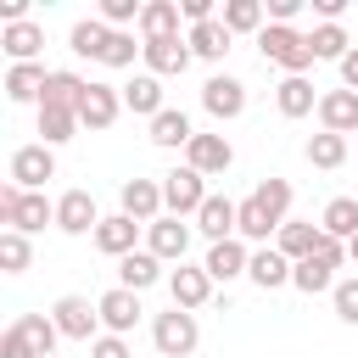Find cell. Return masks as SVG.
Masks as SVG:
<instances>
[{"mask_svg":"<svg viewBox=\"0 0 358 358\" xmlns=\"http://www.w3.org/2000/svg\"><path fill=\"white\" fill-rule=\"evenodd\" d=\"M0 224L17 235H39L45 224H56V201H45V190H22V185H0Z\"/></svg>","mask_w":358,"mask_h":358,"instance_id":"cell-1","label":"cell"},{"mask_svg":"<svg viewBox=\"0 0 358 358\" xmlns=\"http://www.w3.org/2000/svg\"><path fill=\"white\" fill-rule=\"evenodd\" d=\"M257 50H263V62L285 67V78H302V73L313 67V45H308V34H296V28H285V22H268V28L257 34Z\"/></svg>","mask_w":358,"mask_h":358,"instance_id":"cell-2","label":"cell"},{"mask_svg":"<svg viewBox=\"0 0 358 358\" xmlns=\"http://www.w3.org/2000/svg\"><path fill=\"white\" fill-rule=\"evenodd\" d=\"M196 313H185V308H168V313H157L151 319V341H157V352L162 358H190L196 352Z\"/></svg>","mask_w":358,"mask_h":358,"instance_id":"cell-3","label":"cell"},{"mask_svg":"<svg viewBox=\"0 0 358 358\" xmlns=\"http://www.w3.org/2000/svg\"><path fill=\"white\" fill-rule=\"evenodd\" d=\"M201 201H207V185H201L196 168H173V173H162V207H168L173 218H196Z\"/></svg>","mask_w":358,"mask_h":358,"instance_id":"cell-4","label":"cell"},{"mask_svg":"<svg viewBox=\"0 0 358 358\" xmlns=\"http://www.w3.org/2000/svg\"><path fill=\"white\" fill-rule=\"evenodd\" d=\"M201 106H207V117L229 123V117H241V112H246V84H241V78H229V73H213V78L201 84Z\"/></svg>","mask_w":358,"mask_h":358,"instance_id":"cell-5","label":"cell"},{"mask_svg":"<svg viewBox=\"0 0 358 358\" xmlns=\"http://www.w3.org/2000/svg\"><path fill=\"white\" fill-rule=\"evenodd\" d=\"M45 179H56V151L39 140V145H17L11 151V185L22 190H39Z\"/></svg>","mask_w":358,"mask_h":358,"instance_id":"cell-6","label":"cell"},{"mask_svg":"<svg viewBox=\"0 0 358 358\" xmlns=\"http://www.w3.org/2000/svg\"><path fill=\"white\" fill-rule=\"evenodd\" d=\"M145 252H157L162 263H185V252H190V224L173 218V213H162L157 224H145Z\"/></svg>","mask_w":358,"mask_h":358,"instance_id":"cell-7","label":"cell"},{"mask_svg":"<svg viewBox=\"0 0 358 358\" xmlns=\"http://www.w3.org/2000/svg\"><path fill=\"white\" fill-rule=\"evenodd\" d=\"M196 229L218 246V241H235L241 235V201H229V196H207L201 201V213H196Z\"/></svg>","mask_w":358,"mask_h":358,"instance_id":"cell-8","label":"cell"},{"mask_svg":"<svg viewBox=\"0 0 358 358\" xmlns=\"http://www.w3.org/2000/svg\"><path fill=\"white\" fill-rule=\"evenodd\" d=\"M50 319H56V330H62L67 341H95L101 308H90V296H62V302L50 308Z\"/></svg>","mask_w":358,"mask_h":358,"instance_id":"cell-9","label":"cell"},{"mask_svg":"<svg viewBox=\"0 0 358 358\" xmlns=\"http://www.w3.org/2000/svg\"><path fill=\"white\" fill-rule=\"evenodd\" d=\"M140 56H145V67H151L157 78H173V73L190 67V39H179V34H168V39H140Z\"/></svg>","mask_w":358,"mask_h":358,"instance_id":"cell-10","label":"cell"},{"mask_svg":"<svg viewBox=\"0 0 358 358\" xmlns=\"http://www.w3.org/2000/svg\"><path fill=\"white\" fill-rule=\"evenodd\" d=\"M117 112H123V90L117 84H90L84 101H78V123L84 129H112Z\"/></svg>","mask_w":358,"mask_h":358,"instance_id":"cell-11","label":"cell"},{"mask_svg":"<svg viewBox=\"0 0 358 358\" xmlns=\"http://www.w3.org/2000/svg\"><path fill=\"white\" fill-rule=\"evenodd\" d=\"M229 162H235V145H229L224 134H196V140L185 145V168H196L201 179H207V173H229Z\"/></svg>","mask_w":358,"mask_h":358,"instance_id":"cell-12","label":"cell"},{"mask_svg":"<svg viewBox=\"0 0 358 358\" xmlns=\"http://www.w3.org/2000/svg\"><path fill=\"white\" fill-rule=\"evenodd\" d=\"M117 201H123V213L134 224H157L162 218V179H123Z\"/></svg>","mask_w":358,"mask_h":358,"instance_id":"cell-13","label":"cell"},{"mask_svg":"<svg viewBox=\"0 0 358 358\" xmlns=\"http://www.w3.org/2000/svg\"><path fill=\"white\" fill-rule=\"evenodd\" d=\"M56 229H62V235H95V229H101L95 196H90V190H67V196L56 201Z\"/></svg>","mask_w":358,"mask_h":358,"instance_id":"cell-14","label":"cell"},{"mask_svg":"<svg viewBox=\"0 0 358 358\" xmlns=\"http://www.w3.org/2000/svg\"><path fill=\"white\" fill-rule=\"evenodd\" d=\"M95 308H101L106 336H129V330H134V319L145 313V308H140V291H123V285H112V291H106Z\"/></svg>","mask_w":358,"mask_h":358,"instance_id":"cell-15","label":"cell"},{"mask_svg":"<svg viewBox=\"0 0 358 358\" xmlns=\"http://www.w3.org/2000/svg\"><path fill=\"white\" fill-rule=\"evenodd\" d=\"M168 296H173V308H201L207 296H213V274L207 268H190V263H179L173 274H168Z\"/></svg>","mask_w":358,"mask_h":358,"instance_id":"cell-16","label":"cell"},{"mask_svg":"<svg viewBox=\"0 0 358 358\" xmlns=\"http://www.w3.org/2000/svg\"><path fill=\"white\" fill-rule=\"evenodd\" d=\"M319 123L330 134H358V90H324L319 95Z\"/></svg>","mask_w":358,"mask_h":358,"instance_id":"cell-17","label":"cell"},{"mask_svg":"<svg viewBox=\"0 0 358 358\" xmlns=\"http://www.w3.org/2000/svg\"><path fill=\"white\" fill-rule=\"evenodd\" d=\"M84 90H90V78H78V73L56 67V73L45 78V95H39V106H50V112H78Z\"/></svg>","mask_w":358,"mask_h":358,"instance_id":"cell-18","label":"cell"},{"mask_svg":"<svg viewBox=\"0 0 358 358\" xmlns=\"http://www.w3.org/2000/svg\"><path fill=\"white\" fill-rule=\"evenodd\" d=\"M291 268H296V263H291L280 246H263V252H252V268H246V274H252L257 291H280V285H291Z\"/></svg>","mask_w":358,"mask_h":358,"instance_id":"cell-19","label":"cell"},{"mask_svg":"<svg viewBox=\"0 0 358 358\" xmlns=\"http://www.w3.org/2000/svg\"><path fill=\"white\" fill-rule=\"evenodd\" d=\"M319 241H324V229H319V224H302V218H285V224H280V235H274V246H280L291 263L313 257V252H319Z\"/></svg>","mask_w":358,"mask_h":358,"instance_id":"cell-20","label":"cell"},{"mask_svg":"<svg viewBox=\"0 0 358 358\" xmlns=\"http://www.w3.org/2000/svg\"><path fill=\"white\" fill-rule=\"evenodd\" d=\"M123 106H129V112H140V117L168 112V106H162V78H157V73H134V78L123 84Z\"/></svg>","mask_w":358,"mask_h":358,"instance_id":"cell-21","label":"cell"},{"mask_svg":"<svg viewBox=\"0 0 358 358\" xmlns=\"http://www.w3.org/2000/svg\"><path fill=\"white\" fill-rule=\"evenodd\" d=\"M134 235H140V224H134L129 213H112V218H101L95 246H101L106 257H129V252H134Z\"/></svg>","mask_w":358,"mask_h":358,"instance_id":"cell-22","label":"cell"},{"mask_svg":"<svg viewBox=\"0 0 358 358\" xmlns=\"http://www.w3.org/2000/svg\"><path fill=\"white\" fill-rule=\"evenodd\" d=\"M201 268H207L213 280H235V274H246V268H252V252H246L241 241H218V246H207Z\"/></svg>","mask_w":358,"mask_h":358,"instance_id":"cell-23","label":"cell"},{"mask_svg":"<svg viewBox=\"0 0 358 358\" xmlns=\"http://www.w3.org/2000/svg\"><path fill=\"white\" fill-rule=\"evenodd\" d=\"M162 280V257L157 252H129V257H117V285L123 291H145V285H157Z\"/></svg>","mask_w":358,"mask_h":358,"instance_id":"cell-24","label":"cell"},{"mask_svg":"<svg viewBox=\"0 0 358 358\" xmlns=\"http://www.w3.org/2000/svg\"><path fill=\"white\" fill-rule=\"evenodd\" d=\"M179 17L185 11L173 0H145V11H140L134 28H140V39H168V34H179Z\"/></svg>","mask_w":358,"mask_h":358,"instance_id":"cell-25","label":"cell"},{"mask_svg":"<svg viewBox=\"0 0 358 358\" xmlns=\"http://www.w3.org/2000/svg\"><path fill=\"white\" fill-rule=\"evenodd\" d=\"M274 106H280V117H308V112H319V95H313L308 78H280Z\"/></svg>","mask_w":358,"mask_h":358,"instance_id":"cell-26","label":"cell"},{"mask_svg":"<svg viewBox=\"0 0 358 358\" xmlns=\"http://www.w3.org/2000/svg\"><path fill=\"white\" fill-rule=\"evenodd\" d=\"M190 140H196V129H190V117H185L179 106H168V112L151 117V145L173 151V145H190Z\"/></svg>","mask_w":358,"mask_h":358,"instance_id":"cell-27","label":"cell"},{"mask_svg":"<svg viewBox=\"0 0 358 358\" xmlns=\"http://www.w3.org/2000/svg\"><path fill=\"white\" fill-rule=\"evenodd\" d=\"M319 229L336 235V241H352V235H358V196H336V201H324Z\"/></svg>","mask_w":358,"mask_h":358,"instance_id":"cell-28","label":"cell"},{"mask_svg":"<svg viewBox=\"0 0 358 358\" xmlns=\"http://www.w3.org/2000/svg\"><path fill=\"white\" fill-rule=\"evenodd\" d=\"M0 45H6L11 62H34L39 45H45V28L39 22H11V28H0Z\"/></svg>","mask_w":358,"mask_h":358,"instance_id":"cell-29","label":"cell"},{"mask_svg":"<svg viewBox=\"0 0 358 358\" xmlns=\"http://www.w3.org/2000/svg\"><path fill=\"white\" fill-rule=\"evenodd\" d=\"M185 39H190V56H201V62H218V56L229 50V28H224V17H213V22H196Z\"/></svg>","mask_w":358,"mask_h":358,"instance_id":"cell-30","label":"cell"},{"mask_svg":"<svg viewBox=\"0 0 358 358\" xmlns=\"http://www.w3.org/2000/svg\"><path fill=\"white\" fill-rule=\"evenodd\" d=\"M45 78H50V73H45L39 62H11L6 95H11V101H39V95H45Z\"/></svg>","mask_w":358,"mask_h":358,"instance_id":"cell-31","label":"cell"},{"mask_svg":"<svg viewBox=\"0 0 358 358\" xmlns=\"http://www.w3.org/2000/svg\"><path fill=\"white\" fill-rule=\"evenodd\" d=\"M67 39H73V50H78V56L101 62V56H106V45H112V28H106L101 17H84V22H73V34H67Z\"/></svg>","mask_w":358,"mask_h":358,"instance_id":"cell-32","label":"cell"},{"mask_svg":"<svg viewBox=\"0 0 358 358\" xmlns=\"http://www.w3.org/2000/svg\"><path fill=\"white\" fill-rule=\"evenodd\" d=\"M291 285L296 291H308V296H319V291H336V268L313 252V257H302L296 268H291Z\"/></svg>","mask_w":358,"mask_h":358,"instance_id":"cell-33","label":"cell"},{"mask_svg":"<svg viewBox=\"0 0 358 358\" xmlns=\"http://www.w3.org/2000/svg\"><path fill=\"white\" fill-rule=\"evenodd\" d=\"M308 45H313V62H341V56L352 50V39H347L341 22H319V28L308 34Z\"/></svg>","mask_w":358,"mask_h":358,"instance_id":"cell-34","label":"cell"},{"mask_svg":"<svg viewBox=\"0 0 358 358\" xmlns=\"http://www.w3.org/2000/svg\"><path fill=\"white\" fill-rule=\"evenodd\" d=\"M268 235H280V218H274L257 196H246V201H241V241H268Z\"/></svg>","mask_w":358,"mask_h":358,"instance_id":"cell-35","label":"cell"},{"mask_svg":"<svg viewBox=\"0 0 358 358\" xmlns=\"http://www.w3.org/2000/svg\"><path fill=\"white\" fill-rule=\"evenodd\" d=\"M17 330L28 336V347H34L39 358H56V336H62V330H56V319H50V313H22V319H17Z\"/></svg>","mask_w":358,"mask_h":358,"instance_id":"cell-36","label":"cell"},{"mask_svg":"<svg viewBox=\"0 0 358 358\" xmlns=\"http://www.w3.org/2000/svg\"><path fill=\"white\" fill-rule=\"evenodd\" d=\"M308 162H313V168H341V162H347V134L319 129V134L308 140Z\"/></svg>","mask_w":358,"mask_h":358,"instance_id":"cell-37","label":"cell"},{"mask_svg":"<svg viewBox=\"0 0 358 358\" xmlns=\"http://www.w3.org/2000/svg\"><path fill=\"white\" fill-rule=\"evenodd\" d=\"M84 123H78V112H50V106H39V134H45V145L56 151L62 140H73Z\"/></svg>","mask_w":358,"mask_h":358,"instance_id":"cell-38","label":"cell"},{"mask_svg":"<svg viewBox=\"0 0 358 358\" xmlns=\"http://www.w3.org/2000/svg\"><path fill=\"white\" fill-rule=\"evenodd\" d=\"M224 28L229 34H263V6L257 0H229L224 6Z\"/></svg>","mask_w":358,"mask_h":358,"instance_id":"cell-39","label":"cell"},{"mask_svg":"<svg viewBox=\"0 0 358 358\" xmlns=\"http://www.w3.org/2000/svg\"><path fill=\"white\" fill-rule=\"evenodd\" d=\"M28 263H34V252H28V235L6 229V235H0V268H6V274H22Z\"/></svg>","mask_w":358,"mask_h":358,"instance_id":"cell-40","label":"cell"},{"mask_svg":"<svg viewBox=\"0 0 358 358\" xmlns=\"http://www.w3.org/2000/svg\"><path fill=\"white\" fill-rule=\"evenodd\" d=\"M252 196H257V201H263V207H268V213L285 224V213H291V179H263Z\"/></svg>","mask_w":358,"mask_h":358,"instance_id":"cell-41","label":"cell"},{"mask_svg":"<svg viewBox=\"0 0 358 358\" xmlns=\"http://www.w3.org/2000/svg\"><path fill=\"white\" fill-rule=\"evenodd\" d=\"M140 0H101V22L106 28H129V22H140Z\"/></svg>","mask_w":358,"mask_h":358,"instance_id":"cell-42","label":"cell"},{"mask_svg":"<svg viewBox=\"0 0 358 358\" xmlns=\"http://www.w3.org/2000/svg\"><path fill=\"white\" fill-rule=\"evenodd\" d=\"M134 50H140L134 34H129V28H112V45H106L101 62H106V67H134Z\"/></svg>","mask_w":358,"mask_h":358,"instance_id":"cell-43","label":"cell"},{"mask_svg":"<svg viewBox=\"0 0 358 358\" xmlns=\"http://www.w3.org/2000/svg\"><path fill=\"white\" fill-rule=\"evenodd\" d=\"M330 302H336V319L341 324H358V280H336Z\"/></svg>","mask_w":358,"mask_h":358,"instance_id":"cell-44","label":"cell"},{"mask_svg":"<svg viewBox=\"0 0 358 358\" xmlns=\"http://www.w3.org/2000/svg\"><path fill=\"white\" fill-rule=\"evenodd\" d=\"M0 358H39V352H34V347H28V336L11 324V330L0 336Z\"/></svg>","mask_w":358,"mask_h":358,"instance_id":"cell-45","label":"cell"},{"mask_svg":"<svg viewBox=\"0 0 358 358\" xmlns=\"http://www.w3.org/2000/svg\"><path fill=\"white\" fill-rule=\"evenodd\" d=\"M90 358H129V341L123 336H95L90 341Z\"/></svg>","mask_w":358,"mask_h":358,"instance_id":"cell-46","label":"cell"},{"mask_svg":"<svg viewBox=\"0 0 358 358\" xmlns=\"http://www.w3.org/2000/svg\"><path fill=\"white\" fill-rule=\"evenodd\" d=\"M179 11L190 17V28L196 22H213V0H179Z\"/></svg>","mask_w":358,"mask_h":358,"instance_id":"cell-47","label":"cell"},{"mask_svg":"<svg viewBox=\"0 0 358 358\" xmlns=\"http://www.w3.org/2000/svg\"><path fill=\"white\" fill-rule=\"evenodd\" d=\"M296 11H302V0H268V17H274V22H285V28H291V17H296Z\"/></svg>","mask_w":358,"mask_h":358,"instance_id":"cell-48","label":"cell"},{"mask_svg":"<svg viewBox=\"0 0 358 358\" xmlns=\"http://www.w3.org/2000/svg\"><path fill=\"white\" fill-rule=\"evenodd\" d=\"M341 84H347V90H358V45L341 56Z\"/></svg>","mask_w":358,"mask_h":358,"instance_id":"cell-49","label":"cell"},{"mask_svg":"<svg viewBox=\"0 0 358 358\" xmlns=\"http://www.w3.org/2000/svg\"><path fill=\"white\" fill-rule=\"evenodd\" d=\"M313 11H319L324 22H341V11H347V0H313Z\"/></svg>","mask_w":358,"mask_h":358,"instance_id":"cell-50","label":"cell"},{"mask_svg":"<svg viewBox=\"0 0 358 358\" xmlns=\"http://www.w3.org/2000/svg\"><path fill=\"white\" fill-rule=\"evenodd\" d=\"M347 263H358V235H352V241H347Z\"/></svg>","mask_w":358,"mask_h":358,"instance_id":"cell-51","label":"cell"}]
</instances>
